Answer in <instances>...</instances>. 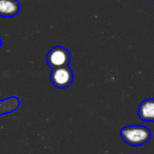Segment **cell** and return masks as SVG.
I'll return each instance as SVG.
<instances>
[{"instance_id":"6da1fadb","label":"cell","mask_w":154,"mask_h":154,"mask_svg":"<svg viewBox=\"0 0 154 154\" xmlns=\"http://www.w3.org/2000/svg\"><path fill=\"white\" fill-rule=\"evenodd\" d=\"M120 137L127 145L139 147L151 139V131L149 128L140 125L126 126L120 130Z\"/></svg>"},{"instance_id":"7a4b0ae2","label":"cell","mask_w":154,"mask_h":154,"mask_svg":"<svg viewBox=\"0 0 154 154\" xmlns=\"http://www.w3.org/2000/svg\"><path fill=\"white\" fill-rule=\"evenodd\" d=\"M71 60V54L64 47H53L47 54V63L52 69L68 66Z\"/></svg>"},{"instance_id":"3957f363","label":"cell","mask_w":154,"mask_h":154,"mask_svg":"<svg viewBox=\"0 0 154 154\" xmlns=\"http://www.w3.org/2000/svg\"><path fill=\"white\" fill-rule=\"evenodd\" d=\"M50 78L54 87L58 89H66L72 85L74 80V73L69 66L52 69Z\"/></svg>"},{"instance_id":"277c9868","label":"cell","mask_w":154,"mask_h":154,"mask_svg":"<svg viewBox=\"0 0 154 154\" xmlns=\"http://www.w3.org/2000/svg\"><path fill=\"white\" fill-rule=\"evenodd\" d=\"M137 112L143 122H154V98H148L141 101Z\"/></svg>"},{"instance_id":"5b68a950","label":"cell","mask_w":154,"mask_h":154,"mask_svg":"<svg viewBox=\"0 0 154 154\" xmlns=\"http://www.w3.org/2000/svg\"><path fill=\"white\" fill-rule=\"evenodd\" d=\"M20 11L17 0H0V17H15Z\"/></svg>"},{"instance_id":"8992f818","label":"cell","mask_w":154,"mask_h":154,"mask_svg":"<svg viewBox=\"0 0 154 154\" xmlns=\"http://www.w3.org/2000/svg\"><path fill=\"white\" fill-rule=\"evenodd\" d=\"M19 106L20 100L16 96H10L3 100L0 99V116L16 111L19 108Z\"/></svg>"},{"instance_id":"52a82bcc","label":"cell","mask_w":154,"mask_h":154,"mask_svg":"<svg viewBox=\"0 0 154 154\" xmlns=\"http://www.w3.org/2000/svg\"><path fill=\"white\" fill-rule=\"evenodd\" d=\"M1 45H2V39L0 38V48H1Z\"/></svg>"},{"instance_id":"ba28073f","label":"cell","mask_w":154,"mask_h":154,"mask_svg":"<svg viewBox=\"0 0 154 154\" xmlns=\"http://www.w3.org/2000/svg\"><path fill=\"white\" fill-rule=\"evenodd\" d=\"M153 1H154V0H153Z\"/></svg>"}]
</instances>
